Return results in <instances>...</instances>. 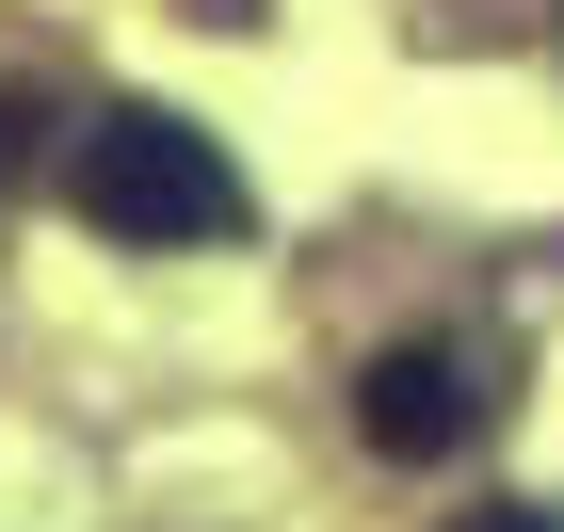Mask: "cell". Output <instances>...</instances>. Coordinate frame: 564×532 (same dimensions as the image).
Listing matches in <instances>:
<instances>
[{
    "label": "cell",
    "mask_w": 564,
    "mask_h": 532,
    "mask_svg": "<svg viewBox=\"0 0 564 532\" xmlns=\"http://www.w3.org/2000/svg\"><path fill=\"white\" fill-rule=\"evenodd\" d=\"M65 210H82L97 242L194 259V242H226V226H242V162H226L194 113H162V97H113V113L65 145Z\"/></svg>",
    "instance_id": "1"
},
{
    "label": "cell",
    "mask_w": 564,
    "mask_h": 532,
    "mask_svg": "<svg viewBox=\"0 0 564 532\" xmlns=\"http://www.w3.org/2000/svg\"><path fill=\"white\" fill-rule=\"evenodd\" d=\"M500 420V355L484 339H388L355 371V436L388 452V468H435V452H468Z\"/></svg>",
    "instance_id": "2"
},
{
    "label": "cell",
    "mask_w": 564,
    "mask_h": 532,
    "mask_svg": "<svg viewBox=\"0 0 564 532\" xmlns=\"http://www.w3.org/2000/svg\"><path fill=\"white\" fill-rule=\"evenodd\" d=\"M33 130H48V97H0V177L33 162Z\"/></svg>",
    "instance_id": "3"
},
{
    "label": "cell",
    "mask_w": 564,
    "mask_h": 532,
    "mask_svg": "<svg viewBox=\"0 0 564 532\" xmlns=\"http://www.w3.org/2000/svg\"><path fill=\"white\" fill-rule=\"evenodd\" d=\"M452 532H564L549 500H500V517H452Z\"/></svg>",
    "instance_id": "4"
}]
</instances>
